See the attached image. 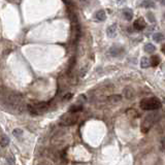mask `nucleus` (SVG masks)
<instances>
[{
	"label": "nucleus",
	"instance_id": "obj_1",
	"mask_svg": "<svg viewBox=\"0 0 165 165\" xmlns=\"http://www.w3.org/2000/svg\"><path fill=\"white\" fill-rule=\"evenodd\" d=\"M139 107L143 111H156L161 107V101L156 97L145 98L139 103Z\"/></svg>",
	"mask_w": 165,
	"mask_h": 165
},
{
	"label": "nucleus",
	"instance_id": "obj_2",
	"mask_svg": "<svg viewBox=\"0 0 165 165\" xmlns=\"http://www.w3.org/2000/svg\"><path fill=\"white\" fill-rule=\"evenodd\" d=\"M158 117L159 116L157 115V114H151V115L147 116L146 120H145V122H143V124H142V128H141V130H142L145 133L148 132V131L150 130L151 127L153 126V124L158 120Z\"/></svg>",
	"mask_w": 165,
	"mask_h": 165
},
{
	"label": "nucleus",
	"instance_id": "obj_3",
	"mask_svg": "<svg viewBox=\"0 0 165 165\" xmlns=\"http://www.w3.org/2000/svg\"><path fill=\"white\" fill-rule=\"evenodd\" d=\"M78 121V117H76L75 113H69L68 115H65L61 119V124L64 126H71L75 122Z\"/></svg>",
	"mask_w": 165,
	"mask_h": 165
},
{
	"label": "nucleus",
	"instance_id": "obj_4",
	"mask_svg": "<svg viewBox=\"0 0 165 165\" xmlns=\"http://www.w3.org/2000/svg\"><path fill=\"white\" fill-rule=\"evenodd\" d=\"M44 109H47V103H38V104H34L33 106L29 105V111L33 115H38V114L44 113Z\"/></svg>",
	"mask_w": 165,
	"mask_h": 165
},
{
	"label": "nucleus",
	"instance_id": "obj_5",
	"mask_svg": "<svg viewBox=\"0 0 165 165\" xmlns=\"http://www.w3.org/2000/svg\"><path fill=\"white\" fill-rule=\"evenodd\" d=\"M146 26H147V23L143 18H138V19L135 20L134 23H133V28L137 31L143 30V29L146 28Z\"/></svg>",
	"mask_w": 165,
	"mask_h": 165
},
{
	"label": "nucleus",
	"instance_id": "obj_6",
	"mask_svg": "<svg viewBox=\"0 0 165 165\" xmlns=\"http://www.w3.org/2000/svg\"><path fill=\"white\" fill-rule=\"evenodd\" d=\"M117 30H118V25L116 23L111 24V26H109V28L106 29V34L109 38H114L117 36Z\"/></svg>",
	"mask_w": 165,
	"mask_h": 165
},
{
	"label": "nucleus",
	"instance_id": "obj_7",
	"mask_svg": "<svg viewBox=\"0 0 165 165\" xmlns=\"http://www.w3.org/2000/svg\"><path fill=\"white\" fill-rule=\"evenodd\" d=\"M122 53H123V49L120 48V47H113L109 50V55L113 57H119Z\"/></svg>",
	"mask_w": 165,
	"mask_h": 165
},
{
	"label": "nucleus",
	"instance_id": "obj_8",
	"mask_svg": "<svg viewBox=\"0 0 165 165\" xmlns=\"http://www.w3.org/2000/svg\"><path fill=\"white\" fill-rule=\"evenodd\" d=\"M123 15L127 21H131V20L133 19V11H132V9L129 8V7H125V8L123 9Z\"/></svg>",
	"mask_w": 165,
	"mask_h": 165
},
{
	"label": "nucleus",
	"instance_id": "obj_9",
	"mask_svg": "<svg viewBox=\"0 0 165 165\" xmlns=\"http://www.w3.org/2000/svg\"><path fill=\"white\" fill-rule=\"evenodd\" d=\"M95 19L97 20V21H104L105 19H106V13H105V11H103V9H99V11H97L95 13Z\"/></svg>",
	"mask_w": 165,
	"mask_h": 165
},
{
	"label": "nucleus",
	"instance_id": "obj_10",
	"mask_svg": "<svg viewBox=\"0 0 165 165\" xmlns=\"http://www.w3.org/2000/svg\"><path fill=\"white\" fill-rule=\"evenodd\" d=\"M160 64V57L155 55V56H152V58L150 59V65L153 66V67H156Z\"/></svg>",
	"mask_w": 165,
	"mask_h": 165
},
{
	"label": "nucleus",
	"instance_id": "obj_11",
	"mask_svg": "<svg viewBox=\"0 0 165 165\" xmlns=\"http://www.w3.org/2000/svg\"><path fill=\"white\" fill-rule=\"evenodd\" d=\"M140 67L141 68H149L150 67V59L148 57H142L140 60Z\"/></svg>",
	"mask_w": 165,
	"mask_h": 165
},
{
	"label": "nucleus",
	"instance_id": "obj_12",
	"mask_svg": "<svg viewBox=\"0 0 165 165\" xmlns=\"http://www.w3.org/2000/svg\"><path fill=\"white\" fill-rule=\"evenodd\" d=\"M145 51L147 53H149V54H152V53H154L156 51V48H155V46L153 44H147L145 46Z\"/></svg>",
	"mask_w": 165,
	"mask_h": 165
},
{
	"label": "nucleus",
	"instance_id": "obj_13",
	"mask_svg": "<svg viewBox=\"0 0 165 165\" xmlns=\"http://www.w3.org/2000/svg\"><path fill=\"white\" fill-rule=\"evenodd\" d=\"M153 39H154L156 42H162L164 40V35L162 33H155L153 35Z\"/></svg>",
	"mask_w": 165,
	"mask_h": 165
},
{
	"label": "nucleus",
	"instance_id": "obj_14",
	"mask_svg": "<svg viewBox=\"0 0 165 165\" xmlns=\"http://www.w3.org/2000/svg\"><path fill=\"white\" fill-rule=\"evenodd\" d=\"M141 6L147 7V8H154L156 5L153 1H149V0H145L142 3H141Z\"/></svg>",
	"mask_w": 165,
	"mask_h": 165
},
{
	"label": "nucleus",
	"instance_id": "obj_15",
	"mask_svg": "<svg viewBox=\"0 0 165 165\" xmlns=\"http://www.w3.org/2000/svg\"><path fill=\"white\" fill-rule=\"evenodd\" d=\"M8 143H9V138L6 135H2L1 138H0V145H1V147H6Z\"/></svg>",
	"mask_w": 165,
	"mask_h": 165
},
{
	"label": "nucleus",
	"instance_id": "obj_16",
	"mask_svg": "<svg viewBox=\"0 0 165 165\" xmlns=\"http://www.w3.org/2000/svg\"><path fill=\"white\" fill-rule=\"evenodd\" d=\"M82 111V105H71L69 107V113H78V111Z\"/></svg>",
	"mask_w": 165,
	"mask_h": 165
},
{
	"label": "nucleus",
	"instance_id": "obj_17",
	"mask_svg": "<svg viewBox=\"0 0 165 165\" xmlns=\"http://www.w3.org/2000/svg\"><path fill=\"white\" fill-rule=\"evenodd\" d=\"M122 99V97L120 95H111L109 97V100L111 102H119Z\"/></svg>",
	"mask_w": 165,
	"mask_h": 165
},
{
	"label": "nucleus",
	"instance_id": "obj_18",
	"mask_svg": "<svg viewBox=\"0 0 165 165\" xmlns=\"http://www.w3.org/2000/svg\"><path fill=\"white\" fill-rule=\"evenodd\" d=\"M13 136H16V137H21L23 135V131L21 130V129L17 128L13 131Z\"/></svg>",
	"mask_w": 165,
	"mask_h": 165
},
{
	"label": "nucleus",
	"instance_id": "obj_19",
	"mask_svg": "<svg viewBox=\"0 0 165 165\" xmlns=\"http://www.w3.org/2000/svg\"><path fill=\"white\" fill-rule=\"evenodd\" d=\"M148 17H149V20H151V22H155L154 16H153L152 13H148Z\"/></svg>",
	"mask_w": 165,
	"mask_h": 165
},
{
	"label": "nucleus",
	"instance_id": "obj_20",
	"mask_svg": "<svg viewBox=\"0 0 165 165\" xmlns=\"http://www.w3.org/2000/svg\"><path fill=\"white\" fill-rule=\"evenodd\" d=\"M71 96H72V94H68V95H66L65 97H64V100H66V99H69V98H71Z\"/></svg>",
	"mask_w": 165,
	"mask_h": 165
},
{
	"label": "nucleus",
	"instance_id": "obj_21",
	"mask_svg": "<svg viewBox=\"0 0 165 165\" xmlns=\"http://www.w3.org/2000/svg\"><path fill=\"white\" fill-rule=\"evenodd\" d=\"M116 1H118L119 3H123L124 1H125V0H116Z\"/></svg>",
	"mask_w": 165,
	"mask_h": 165
}]
</instances>
